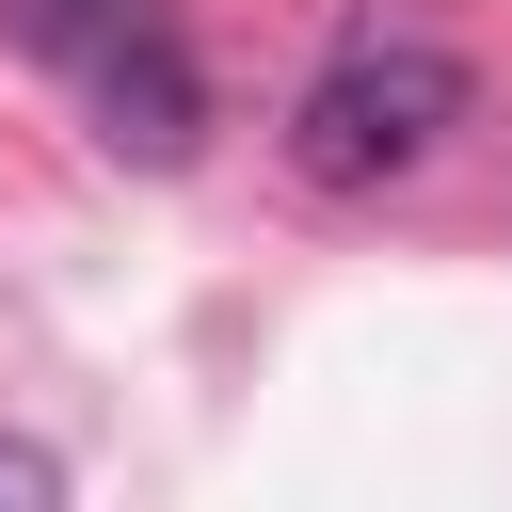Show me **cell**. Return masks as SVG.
Masks as SVG:
<instances>
[{
  "label": "cell",
  "mask_w": 512,
  "mask_h": 512,
  "mask_svg": "<svg viewBox=\"0 0 512 512\" xmlns=\"http://www.w3.org/2000/svg\"><path fill=\"white\" fill-rule=\"evenodd\" d=\"M464 48L448 32H384V16H352L336 48H320V80L288 96V160L320 176V192H384V176H416L448 128H464Z\"/></svg>",
  "instance_id": "1"
},
{
  "label": "cell",
  "mask_w": 512,
  "mask_h": 512,
  "mask_svg": "<svg viewBox=\"0 0 512 512\" xmlns=\"http://www.w3.org/2000/svg\"><path fill=\"white\" fill-rule=\"evenodd\" d=\"M16 48H48V64L96 96V144H112V160L176 176V160L208 144V80H192V48H176L160 0H16Z\"/></svg>",
  "instance_id": "2"
},
{
  "label": "cell",
  "mask_w": 512,
  "mask_h": 512,
  "mask_svg": "<svg viewBox=\"0 0 512 512\" xmlns=\"http://www.w3.org/2000/svg\"><path fill=\"white\" fill-rule=\"evenodd\" d=\"M48 496H64V464H48L32 432H0V512H48Z\"/></svg>",
  "instance_id": "3"
}]
</instances>
